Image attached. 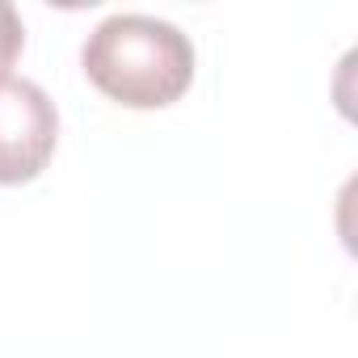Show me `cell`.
Returning <instances> with one entry per match:
<instances>
[{"label": "cell", "mask_w": 358, "mask_h": 358, "mask_svg": "<svg viewBox=\"0 0 358 358\" xmlns=\"http://www.w3.org/2000/svg\"><path fill=\"white\" fill-rule=\"evenodd\" d=\"M22 47H26V26H22V17H17V9L9 0H0V80H5L9 68L17 64Z\"/></svg>", "instance_id": "obj_3"}, {"label": "cell", "mask_w": 358, "mask_h": 358, "mask_svg": "<svg viewBox=\"0 0 358 358\" xmlns=\"http://www.w3.org/2000/svg\"><path fill=\"white\" fill-rule=\"evenodd\" d=\"M59 143V114L43 85L0 80V186H26L51 164Z\"/></svg>", "instance_id": "obj_2"}, {"label": "cell", "mask_w": 358, "mask_h": 358, "mask_svg": "<svg viewBox=\"0 0 358 358\" xmlns=\"http://www.w3.org/2000/svg\"><path fill=\"white\" fill-rule=\"evenodd\" d=\"M85 76L118 106L160 110L194 80V43L152 13H110L80 47Z\"/></svg>", "instance_id": "obj_1"}]
</instances>
